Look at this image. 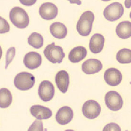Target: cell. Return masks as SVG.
I'll return each mask as SVG.
<instances>
[{
	"label": "cell",
	"instance_id": "obj_22",
	"mask_svg": "<svg viewBox=\"0 0 131 131\" xmlns=\"http://www.w3.org/2000/svg\"><path fill=\"white\" fill-rule=\"evenodd\" d=\"M116 58L119 63H130L131 50L130 49L123 48L117 52Z\"/></svg>",
	"mask_w": 131,
	"mask_h": 131
},
{
	"label": "cell",
	"instance_id": "obj_8",
	"mask_svg": "<svg viewBox=\"0 0 131 131\" xmlns=\"http://www.w3.org/2000/svg\"><path fill=\"white\" fill-rule=\"evenodd\" d=\"M38 94L43 101L47 102L51 101L55 95V88L51 82L44 80L39 84Z\"/></svg>",
	"mask_w": 131,
	"mask_h": 131
},
{
	"label": "cell",
	"instance_id": "obj_7",
	"mask_svg": "<svg viewBox=\"0 0 131 131\" xmlns=\"http://www.w3.org/2000/svg\"><path fill=\"white\" fill-rule=\"evenodd\" d=\"M101 112V107L100 104L93 100H89L83 104L82 113L84 116L88 119H93L100 115Z\"/></svg>",
	"mask_w": 131,
	"mask_h": 131
},
{
	"label": "cell",
	"instance_id": "obj_9",
	"mask_svg": "<svg viewBox=\"0 0 131 131\" xmlns=\"http://www.w3.org/2000/svg\"><path fill=\"white\" fill-rule=\"evenodd\" d=\"M58 7L56 5L51 2L43 3L39 7V15L41 18L45 20H52L58 15Z\"/></svg>",
	"mask_w": 131,
	"mask_h": 131
},
{
	"label": "cell",
	"instance_id": "obj_29",
	"mask_svg": "<svg viewBox=\"0 0 131 131\" xmlns=\"http://www.w3.org/2000/svg\"><path fill=\"white\" fill-rule=\"evenodd\" d=\"M125 5L127 8H130L131 0H125Z\"/></svg>",
	"mask_w": 131,
	"mask_h": 131
},
{
	"label": "cell",
	"instance_id": "obj_27",
	"mask_svg": "<svg viewBox=\"0 0 131 131\" xmlns=\"http://www.w3.org/2000/svg\"><path fill=\"white\" fill-rule=\"evenodd\" d=\"M19 1L24 6H32L37 2V0H19Z\"/></svg>",
	"mask_w": 131,
	"mask_h": 131
},
{
	"label": "cell",
	"instance_id": "obj_2",
	"mask_svg": "<svg viewBox=\"0 0 131 131\" xmlns=\"http://www.w3.org/2000/svg\"><path fill=\"white\" fill-rule=\"evenodd\" d=\"M9 19L12 24L18 28H26L29 24V17L23 8L15 7L9 12Z\"/></svg>",
	"mask_w": 131,
	"mask_h": 131
},
{
	"label": "cell",
	"instance_id": "obj_16",
	"mask_svg": "<svg viewBox=\"0 0 131 131\" xmlns=\"http://www.w3.org/2000/svg\"><path fill=\"white\" fill-rule=\"evenodd\" d=\"M105 38L101 34H95L90 40V50L93 53H99L103 50Z\"/></svg>",
	"mask_w": 131,
	"mask_h": 131
},
{
	"label": "cell",
	"instance_id": "obj_25",
	"mask_svg": "<svg viewBox=\"0 0 131 131\" xmlns=\"http://www.w3.org/2000/svg\"><path fill=\"white\" fill-rule=\"evenodd\" d=\"M43 130V123L41 119H38L34 122L31 127L28 129V131H42Z\"/></svg>",
	"mask_w": 131,
	"mask_h": 131
},
{
	"label": "cell",
	"instance_id": "obj_17",
	"mask_svg": "<svg viewBox=\"0 0 131 131\" xmlns=\"http://www.w3.org/2000/svg\"><path fill=\"white\" fill-rule=\"evenodd\" d=\"M87 50L86 48L82 46H78L73 48L69 54V61L73 63H79L82 61L87 56Z\"/></svg>",
	"mask_w": 131,
	"mask_h": 131
},
{
	"label": "cell",
	"instance_id": "obj_28",
	"mask_svg": "<svg viewBox=\"0 0 131 131\" xmlns=\"http://www.w3.org/2000/svg\"><path fill=\"white\" fill-rule=\"evenodd\" d=\"M71 4H77V5H80L82 4V2L80 0H68Z\"/></svg>",
	"mask_w": 131,
	"mask_h": 131
},
{
	"label": "cell",
	"instance_id": "obj_31",
	"mask_svg": "<svg viewBox=\"0 0 131 131\" xmlns=\"http://www.w3.org/2000/svg\"><path fill=\"white\" fill-rule=\"evenodd\" d=\"M103 2H108V1H110V0H102Z\"/></svg>",
	"mask_w": 131,
	"mask_h": 131
},
{
	"label": "cell",
	"instance_id": "obj_13",
	"mask_svg": "<svg viewBox=\"0 0 131 131\" xmlns=\"http://www.w3.org/2000/svg\"><path fill=\"white\" fill-rule=\"evenodd\" d=\"M103 68V64L98 59H88L82 65V71L87 74H94L98 73Z\"/></svg>",
	"mask_w": 131,
	"mask_h": 131
},
{
	"label": "cell",
	"instance_id": "obj_20",
	"mask_svg": "<svg viewBox=\"0 0 131 131\" xmlns=\"http://www.w3.org/2000/svg\"><path fill=\"white\" fill-rule=\"evenodd\" d=\"M13 101L12 93L7 88L0 89V108H5L9 107Z\"/></svg>",
	"mask_w": 131,
	"mask_h": 131
},
{
	"label": "cell",
	"instance_id": "obj_11",
	"mask_svg": "<svg viewBox=\"0 0 131 131\" xmlns=\"http://www.w3.org/2000/svg\"><path fill=\"white\" fill-rule=\"evenodd\" d=\"M24 63L26 68L29 69H35L42 64V56L36 52H30L25 55Z\"/></svg>",
	"mask_w": 131,
	"mask_h": 131
},
{
	"label": "cell",
	"instance_id": "obj_26",
	"mask_svg": "<svg viewBox=\"0 0 131 131\" xmlns=\"http://www.w3.org/2000/svg\"><path fill=\"white\" fill-rule=\"evenodd\" d=\"M103 131H110V130H114V131H121V128L116 123H110L108 124L107 125H106L105 127L103 128Z\"/></svg>",
	"mask_w": 131,
	"mask_h": 131
},
{
	"label": "cell",
	"instance_id": "obj_12",
	"mask_svg": "<svg viewBox=\"0 0 131 131\" xmlns=\"http://www.w3.org/2000/svg\"><path fill=\"white\" fill-rule=\"evenodd\" d=\"M74 117V112L72 108L69 106L61 107L56 114V119L57 122L61 125L69 124L72 120Z\"/></svg>",
	"mask_w": 131,
	"mask_h": 131
},
{
	"label": "cell",
	"instance_id": "obj_4",
	"mask_svg": "<svg viewBox=\"0 0 131 131\" xmlns=\"http://www.w3.org/2000/svg\"><path fill=\"white\" fill-rule=\"evenodd\" d=\"M44 54L48 61L52 63H61L65 58V53L63 48L56 46L55 42L48 45L44 50Z\"/></svg>",
	"mask_w": 131,
	"mask_h": 131
},
{
	"label": "cell",
	"instance_id": "obj_30",
	"mask_svg": "<svg viewBox=\"0 0 131 131\" xmlns=\"http://www.w3.org/2000/svg\"><path fill=\"white\" fill-rule=\"evenodd\" d=\"M2 56V47H0V59H1Z\"/></svg>",
	"mask_w": 131,
	"mask_h": 131
},
{
	"label": "cell",
	"instance_id": "obj_1",
	"mask_svg": "<svg viewBox=\"0 0 131 131\" xmlns=\"http://www.w3.org/2000/svg\"><path fill=\"white\" fill-rule=\"evenodd\" d=\"M94 18L95 16L93 12L86 11L83 13L77 24V32L82 37H88L92 31Z\"/></svg>",
	"mask_w": 131,
	"mask_h": 131
},
{
	"label": "cell",
	"instance_id": "obj_23",
	"mask_svg": "<svg viewBox=\"0 0 131 131\" xmlns=\"http://www.w3.org/2000/svg\"><path fill=\"white\" fill-rule=\"evenodd\" d=\"M15 56V48L14 47H12L7 50L6 52V65H5V69H7L8 66L10 64V63L13 60Z\"/></svg>",
	"mask_w": 131,
	"mask_h": 131
},
{
	"label": "cell",
	"instance_id": "obj_15",
	"mask_svg": "<svg viewBox=\"0 0 131 131\" xmlns=\"http://www.w3.org/2000/svg\"><path fill=\"white\" fill-rule=\"evenodd\" d=\"M69 82V75L67 71L62 70L57 73L56 76V83L61 93H66L67 92Z\"/></svg>",
	"mask_w": 131,
	"mask_h": 131
},
{
	"label": "cell",
	"instance_id": "obj_10",
	"mask_svg": "<svg viewBox=\"0 0 131 131\" xmlns=\"http://www.w3.org/2000/svg\"><path fill=\"white\" fill-rule=\"evenodd\" d=\"M104 80L108 85L114 87L121 83L122 80V75L121 72L117 69L110 68L105 71Z\"/></svg>",
	"mask_w": 131,
	"mask_h": 131
},
{
	"label": "cell",
	"instance_id": "obj_6",
	"mask_svg": "<svg viewBox=\"0 0 131 131\" xmlns=\"http://www.w3.org/2000/svg\"><path fill=\"white\" fill-rule=\"evenodd\" d=\"M106 105L111 111L117 112L122 108L123 100L119 94L116 91H109L105 95Z\"/></svg>",
	"mask_w": 131,
	"mask_h": 131
},
{
	"label": "cell",
	"instance_id": "obj_21",
	"mask_svg": "<svg viewBox=\"0 0 131 131\" xmlns=\"http://www.w3.org/2000/svg\"><path fill=\"white\" fill-rule=\"evenodd\" d=\"M28 43L29 45H31L34 48L39 49L43 46L44 39L40 34L34 32L28 38Z\"/></svg>",
	"mask_w": 131,
	"mask_h": 131
},
{
	"label": "cell",
	"instance_id": "obj_14",
	"mask_svg": "<svg viewBox=\"0 0 131 131\" xmlns=\"http://www.w3.org/2000/svg\"><path fill=\"white\" fill-rule=\"evenodd\" d=\"M30 112L33 117L37 119H47L52 115V111L49 108L41 105H34L30 108Z\"/></svg>",
	"mask_w": 131,
	"mask_h": 131
},
{
	"label": "cell",
	"instance_id": "obj_18",
	"mask_svg": "<svg viewBox=\"0 0 131 131\" xmlns=\"http://www.w3.org/2000/svg\"><path fill=\"white\" fill-rule=\"evenodd\" d=\"M50 30L52 35L59 39H64L67 35V28L64 24L60 22H55L52 24Z\"/></svg>",
	"mask_w": 131,
	"mask_h": 131
},
{
	"label": "cell",
	"instance_id": "obj_19",
	"mask_svg": "<svg viewBox=\"0 0 131 131\" xmlns=\"http://www.w3.org/2000/svg\"><path fill=\"white\" fill-rule=\"evenodd\" d=\"M117 35L121 39H126L131 37V23L130 21H122L116 28Z\"/></svg>",
	"mask_w": 131,
	"mask_h": 131
},
{
	"label": "cell",
	"instance_id": "obj_5",
	"mask_svg": "<svg viewBox=\"0 0 131 131\" xmlns=\"http://www.w3.org/2000/svg\"><path fill=\"white\" fill-rule=\"evenodd\" d=\"M124 14V7L119 2H113L107 6L104 11L103 15L105 18L109 21H115L122 17Z\"/></svg>",
	"mask_w": 131,
	"mask_h": 131
},
{
	"label": "cell",
	"instance_id": "obj_24",
	"mask_svg": "<svg viewBox=\"0 0 131 131\" xmlns=\"http://www.w3.org/2000/svg\"><path fill=\"white\" fill-rule=\"evenodd\" d=\"M9 31V25L5 18L0 16V34H5Z\"/></svg>",
	"mask_w": 131,
	"mask_h": 131
},
{
	"label": "cell",
	"instance_id": "obj_3",
	"mask_svg": "<svg viewBox=\"0 0 131 131\" xmlns=\"http://www.w3.org/2000/svg\"><path fill=\"white\" fill-rule=\"evenodd\" d=\"M35 84V77L31 73L26 71L20 72L14 78V85L15 88L22 91L30 90Z\"/></svg>",
	"mask_w": 131,
	"mask_h": 131
}]
</instances>
